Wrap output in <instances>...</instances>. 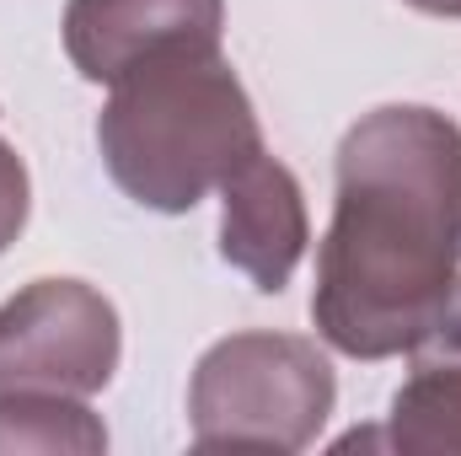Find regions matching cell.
Wrapping results in <instances>:
<instances>
[{
	"label": "cell",
	"mask_w": 461,
	"mask_h": 456,
	"mask_svg": "<svg viewBox=\"0 0 461 456\" xmlns=\"http://www.w3.org/2000/svg\"><path fill=\"white\" fill-rule=\"evenodd\" d=\"M408 360L381 441L402 456H461V279Z\"/></svg>",
	"instance_id": "7"
},
{
	"label": "cell",
	"mask_w": 461,
	"mask_h": 456,
	"mask_svg": "<svg viewBox=\"0 0 461 456\" xmlns=\"http://www.w3.org/2000/svg\"><path fill=\"white\" fill-rule=\"evenodd\" d=\"M118 354L113 301L86 279H32L0 306V392L97 397Z\"/></svg>",
	"instance_id": "4"
},
{
	"label": "cell",
	"mask_w": 461,
	"mask_h": 456,
	"mask_svg": "<svg viewBox=\"0 0 461 456\" xmlns=\"http://www.w3.org/2000/svg\"><path fill=\"white\" fill-rule=\"evenodd\" d=\"M306 242L312 221L295 172L268 150L247 156L221 183V258L252 279V290L279 296L306 258Z\"/></svg>",
	"instance_id": "6"
},
{
	"label": "cell",
	"mask_w": 461,
	"mask_h": 456,
	"mask_svg": "<svg viewBox=\"0 0 461 456\" xmlns=\"http://www.w3.org/2000/svg\"><path fill=\"white\" fill-rule=\"evenodd\" d=\"M413 11H429V16H456L461 22V0H408Z\"/></svg>",
	"instance_id": "10"
},
{
	"label": "cell",
	"mask_w": 461,
	"mask_h": 456,
	"mask_svg": "<svg viewBox=\"0 0 461 456\" xmlns=\"http://www.w3.org/2000/svg\"><path fill=\"white\" fill-rule=\"evenodd\" d=\"M97 456L108 451L103 419L86 408V397L59 392H0V456Z\"/></svg>",
	"instance_id": "8"
},
{
	"label": "cell",
	"mask_w": 461,
	"mask_h": 456,
	"mask_svg": "<svg viewBox=\"0 0 461 456\" xmlns=\"http://www.w3.org/2000/svg\"><path fill=\"white\" fill-rule=\"evenodd\" d=\"M226 0H70L65 5V54L70 65L113 87L145 59L183 49H221Z\"/></svg>",
	"instance_id": "5"
},
{
	"label": "cell",
	"mask_w": 461,
	"mask_h": 456,
	"mask_svg": "<svg viewBox=\"0 0 461 456\" xmlns=\"http://www.w3.org/2000/svg\"><path fill=\"white\" fill-rule=\"evenodd\" d=\"M97 145L113 183L156 215H188L263 150V123L221 49H183L118 76Z\"/></svg>",
	"instance_id": "2"
},
{
	"label": "cell",
	"mask_w": 461,
	"mask_h": 456,
	"mask_svg": "<svg viewBox=\"0 0 461 456\" xmlns=\"http://www.w3.org/2000/svg\"><path fill=\"white\" fill-rule=\"evenodd\" d=\"M27 205H32L27 161H22V156H16V145L0 134V252L22 236V226H27Z\"/></svg>",
	"instance_id": "9"
},
{
	"label": "cell",
	"mask_w": 461,
	"mask_h": 456,
	"mask_svg": "<svg viewBox=\"0 0 461 456\" xmlns=\"http://www.w3.org/2000/svg\"><path fill=\"white\" fill-rule=\"evenodd\" d=\"M339 403L328 354L295 333H230L188 381V424L204 451H306Z\"/></svg>",
	"instance_id": "3"
},
{
	"label": "cell",
	"mask_w": 461,
	"mask_h": 456,
	"mask_svg": "<svg viewBox=\"0 0 461 456\" xmlns=\"http://www.w3.org/2000/svg\"><path fill=\"white\" fill-rule=\"evenodd\" d=\"M461 279V123L419 103L365 114L339 145L312 323L348 360L408 354Z\"/></svg>",
	"instance_id": "1"
}]
</instances>
